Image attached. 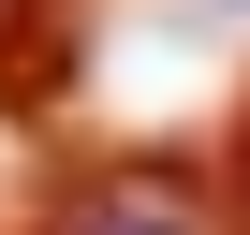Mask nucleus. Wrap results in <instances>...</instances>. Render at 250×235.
I'll use <instances>...</instances> for the list:
<instances>
[{"label": "nucleus", "instance_id": "f257e3e1", "mask_svg": "<svg viewBox=\"0 0 250 235\" xmlns=\"http://www.w3.org/2000/svg\"><path fill=\"white\" fill-rule=\"evenodd\" d=\"M44 235H235V206H221L191 162H103V176L59 191Z\"/></svg>", "mask_w": 250, "mask_h": 235}, {"label": "nucleus", "instance_id": "f03ea898", "mask_svg": "<svg viewBox=\"0 0 250 235\" xmlns=\"http://www.w3.org/2000/svg\"><path fill=\"white\" fill-rule=\"evenodd\" d=\"M235 235H250V118H235Z\"/></svg>", "mask_w": 250, "mask_h": 235}]
</instances>
